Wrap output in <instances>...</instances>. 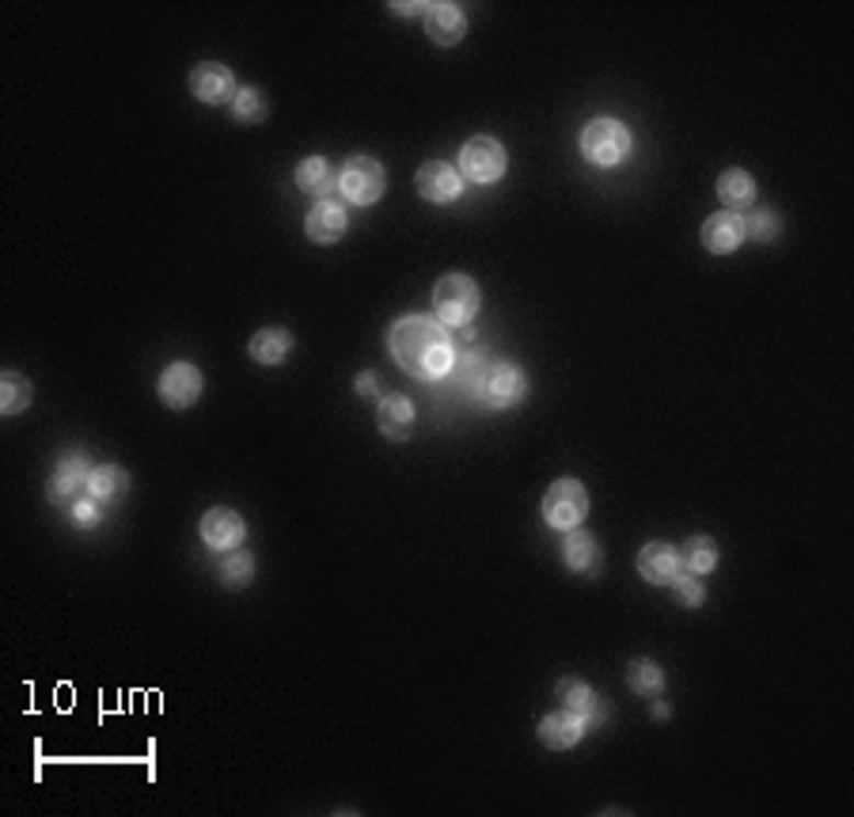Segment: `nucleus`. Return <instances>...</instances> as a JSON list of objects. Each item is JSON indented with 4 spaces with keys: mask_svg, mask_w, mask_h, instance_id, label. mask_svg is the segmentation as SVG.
<instances>
[{
    "mask_svg": "<svg viewBox=\"0 0 854 817\" xmlns=\"http://www.w3.org/2000/svg\"><path fill=\"white\" fill-rule=\"evenodd\" d=\"M387 350L395 366L411 373L414 381H445L456 366V346L449 327L437 316H403L387 332Z\"/></svg>",
    "mask_w": 854,
    "mask_h": 817,
    "instance_id": "obj_1",
    "label": "nucleus"
},
{
    "mask_svg": "<svg viewBox=\"0 0 854 817\" xmlns=\"http://www.w3.org/2000/svg\"><path fill=\"white\" fill-rule=\"evenodd\" d=\"M452 369L460 373L463 388H468L479 403H486L491 411H509L528 395L525 369H517L513 361L486 358V354H479V350H468V354H460V361H456Z\"/></svg>",
    "mask_w": 854,
    "mask_h": 817,
    "instance_id": "obj_2",
    "label": "nucleus"
},
{
    "mask_svg": "<svg viewBox=\"0 0 854 817\" xmlns=\"http://www.w3.org/2000/svg\"><path fill=\"white\" fill-rule=\"evenodd\" d=\"M479 304H483V296H479V286L468 275H445L434 289V312L445 327H468L475 320Z\"/></svg>",
    "mask_w": 854,
    "mask_h": 817,
    "instance_id": "obj_3",
    "label": "nucleus"
},
{
    "mask_svg": "<svg viewBox=\"0 0 854 817\" xmlns=\"http://www.w3.org/2000/svg\"><path fill=\"white\" fill-rule=\"evenodd\" d=\"M630 153V130L619 119H593L582 130V156L593 168H616Z\"/></svg>",
    "mask_w": 854,
    "mask_h": 817,
    "instance_id": "obj_4",
    "label": "nucleus"
},
{
    "mask_svg": "<svg viewBox=\"0 0 854 817\" xmlns=\"http://www.w3.org/2000/svg\"><path fill=\"white\" fill-rule=\"evenodd\" d=\"M505 164H509V156H505V145L497 137L479 134L460 148V179H468V183H497L505 176Z\"/></svg>",
    "mask_w": 854,
    "mask_h": 817,
    "instance_id": "obj_5",
    "label": "nucleus"
},
{
    "mask_svg": "<svg viewBox=\"0 0 854 817\" xmlns=\"http://www.w3.org/2000/svg\"><path fill=\"white\" fill-rule=\"evenodd\" d=\"M588 514V491L577 480H559L547 486L543 494V522L551 529L566 533V529H577Z\"/></svg>",
    "mask_w": 854,
    "mask_h": 817,
    "instance_id": "obj_6",
    "label": "nucleus"
},
{
    "mask_svg": "<svg viewBox=\"0 0 854 817\" xmlns=\"http://www.w3.org/2000/svg\"><path fill=\"white\" fill-rule=\"evenodd\" d=\"M384 187H387V176L380 168V160L372 156H350L338 171V191L350 198L353 205H372L384 198Z\"/></svg>",
    "mask_w": 854,
    "mask_h": 817,
    "instance_id": "obj_7",
    "label": "nucleus"
},
{
    "mask_svg": "<svg viewBox=\"0 0 854 817\" xmlns=\"http://www.w3.org/2000/svg\"><path fill=\"white\" fill-rule=\"evenodd\" d=\"M88 480H91V465H88L85 452H65V457L57 460L49 483H46V499L54 502V506L77 502V494L88 491Z\"/></svg>",
    "mask_w": 854,
    "mask_h": 817,
    "instance_id": "obj_8",
    "label": "nucleus"
},
{
    "mask_svg": "<svg viewBox=\"0 0 854 817\" xmlns=\"http://www.w3.org/2000/svg\"><path fill=\"white\" fill-rule=\"evenodd\" d=\"M202 369L190 366V361H176L160 373V400L168 403L171 411H187L198 403L202 395Z\"/></svg>",
    "mask_w": 854,
    "mask_h": 817,
    "instance_id": "obj_9",
    "label": "nucleus"
},
{
    "mask_svg": "<svg viewBox=\"0 0 854 817\" xmlns=\"http://www.w3.org/2000/svg\"><path fill=\"white\" fill-rule=\"evenodd\" d=\"M414 183H418V194L426 198V202H434V205H449L463 191L460 171H456L452 164H445V160H426L418 168V176H414Z\"/></svg>",
    "mask_w": 854,
    "mask_h": 817,
    "instance_id": "obj_10",
    "label": "nucleus"
},
{
    "mask_svg": "<svg viewBox=\"0 0 854 817\" xmlns=\"http://www.w3.org/2000/svg\"><path fill=\"white\" fill-rule=\"evenodd\" d=\"M744 244V213L737 210H718L703 221V247L715 255H729Z\"/></svg>",
    "mask_w": 854,
    "mask_h": 817,
    "instance_id": "obj_11",
    "label": "nucleus"
},
{
    "mask_svg": "<svg viewBox=\"0 0 854 817\" xmlns=\"http://www.w3.org/2000/svg\"><path fill=\"white\" fill-rule=\"evenodd\" d=\"M190 92L202 103H225V99H236V77H232L228 65L202 61L190 72Z\"/></svg>",
    "mask_w": 854,
    "mask_h": 817,
    "instance_id": "obj_12",
    "label": "nucleus"
},
{
    "mask_svg": "<svg viewBox=\"0 0 854 817\" xmlns=\"http://www.w3.org/2000/svg\"><path fill=\"white\" fill-rule=\"evenodd\" d=\"M244 536H247V525H244V517H239L236 510L217 506V510H210V514L202 517V540H205V548H213V551H232V548H239V544H244Z\"/></svg>",
    "mask_w": 854,
    "mask_h": 817,
    "instance_id": "obj_13",
    "label": "nucleus"
},
{
    "mask_svg": "<svg viewBox=\"0 0 854 817\" xmlns=\"http://www.w3.org/2000/svg\"><path fill=\"white\" fill-rule=\"evenodd\" d=\"M559 700L566 704V712L582 715L585 730H593V726H600L604 719H608V704H604L600 696H596L593 689H588L585 681H574V676H562L559 681Z\"/></svg>",
    "mask_w": 854,
    "mask_h": 817,
    "instance_id": "obj_14",
    "label": "nucleus"
},
{
    "mask_svg": "<svg viewBox=\"0 0 854 817\" xmlns=\"http://www.w3.org/2000/svg\"><path fill=\"white\" fill-rule=\"evenodd\" d=\"M679 571H684V567H679V548H673V544L653 540V544H645V548L638 551V574H642L645 582L673 585Z\"/></svg>",
    "mask_w": 854,
    "mask_h": 817,
    "instance_id": "obj_15",
    "label": "nucleus"
},
{
    "mask_svg": "<svg viewBox=\"0 0 854 817\" xmlns=\"http://www.w3.org/2000/svg\"><path fill=\"white\" fill-rule=\"evenodd\" d=\"M346 225H350V217H346L342 205L330 202V198L315 202L308 210V217H304V233H308V240H315V244H338L346 236Z\"/></svg>",
    "mask_w": 854,
    "mask_h": 817,
    "instance_id": "obj_16",
    "label": "nucleus"
},
{
    "mask_svg": "<svg viewBox=\"0 0 854 817\" xmlns=\"http://www.w3.org/2000/svg\"><path fill=\"white\" fill-rule=\"evenodd\" d=\"M426 35L434 38L437 46H456L463 35H468V15H463V8L449 4V0L426 4Z\"/></svg>",
    "mask_w": 854,
    "mask_h": 817,
    "instance_id": "obj_17",
    "label": "nucleus"
},
{
    "mask_svg": "<svg viewBox=\"0 0 854 817\" xmlns=\"http://www.w3.org/2000/svg\"><path fill=\"white\" fill-rule=\"evenodd\" d=\"M377 426H380V434L392 437V441H406V437L414 434V403L400 392L384 395L377 407Z\"/></svg>",
    "mask_w": 854,
    "mask_h": 817,
    "instance_id": "obj_18",
    "label": "nucleus"
},
{
    "mask_svg": "<svg viewBox=\"0 0 854 817\" xmlns=\"http://www.w3.org/2000/svg\"><path fill=\"white\" fill-rule=\"evenodd\" d=\"M582 734H585V723L574 712H551L540 719V741L547 749H559V753L562 749H574L582 741Z\"/></svg>",
    "mask_w": 854,
    "mask_h": 817,
    "instance_id": "obj_19",
    "label": "nucleus"
},
{
    "mask_svg": "<svg viewBox=\"0 0 854 817\" xmlns=\"http://www.w3.org/2000/svg\"><path fill=\"white\" fill-rule=\"evenodd\" d=\"M247 354H251L259 366H281V361L293 354V335H289L285 327H262V332L251 335Z\"/></svg>",
    "mask_w": 854,
    "mask_h": 817,
    "instance_id": "obj_20",
    "label": "nucleus"
},
{
    "mask_svg": "<svg viewBox=\"0 0 854 817\" xmlns=\"http://www.w3.org/2000/svg\"><path fill=\"white\" fill-rule=\"evenodd\" d=\"M296 187L323 202L327 194L338 191V171L330 168V160H323V156H308V160L296 164Z\"/></svg>",
    "mask_w": 854,
    "mask_h": 817,
    "instance_id": "obj_21",
    "label": "nucleus"
},
{
    "mask_svg": "<svg viewBox=\"0 0 854 817\" xmlns=\"http://www.w3.org/2000/svg\"><path fill=\"white\" fill-rule=\"evenodd\" d=\"M718 198L726 210H749L752 202H756V179L749 176L744 168H726L718 176Z\"/></svg>",
    "mask_w": 854,
    "mask_h": 817,
    "instance_id": "obj_22",
    "label": "nucleus"
},
{
    "mask_svg": "<svg viewBox=\"0 0 854 817\" xmlns=\"http://www.w3.org/2000/svg\"><path fill=\"white\" fill-rule=\"evenodd\" d=\"M562 563H566L574 574L596 571V563H600V544L593 540V533L566 529V540H562Z\"/></svg>",
    "mask_w": 854,
    "mask_h": 817,
    "instance_id": "obj_23",
    "label": "nucleus"
},
{
    "mask_svg": "<svg viewBox=\"0 0 854 817\" xmlns=\"http://www.w3.org/2000/svg\"><path fill=\"white\" fill-rule=\"evenodd\" d=\"M679 567H684L687 574H710L718 567V544L710 540V536H687L684 544H679Z\"/></svg>",
    "mask_w": 854,
    "mask_h": 817,
    "instance_id": "obj_24",
    "label": "nucleus"
},
{
    "mask_svg": "<svg viewBox=\"0 0 854 817\" xmlns=\"http://www.w3.org/2000/svg\"><path fill=\"white\" fill-rule=\"evenodd\" d=\"M126 491H130L126 468H119V465H99V468H91L88 494H91L95 502H114V499H122Z\"/></svg>",
    "mask_w": 854,
    "mask_h": 817,
    "instance_id": "obj_25",
    "label": "nucleus"
},
{
    "mask_svg": "<svg viewBox=\"0 0 854 817\" xmlns=\"http://www.w3.org/2000/svg\"><path fill=\"white\" fill-rule=\"evenodd\" d=\"M627 684L638 692V696H661V689H665V670H661L658 662H650V658H638V662H630V670H627Z\"/></svg>",
    "mask_w": 854,
    "mask_h": 817,
    "instance_id": "obj_26",
    "label": "nucleus"
},
{
    "mask_svg": "<svg viewBox=\"0 0 854 817\" xmlns=\"http://www.w3.org/2000/svg\"><path fill=\"white\" fill-rule=\"evenodd\" d=\"M778 233H783V217H778L771 205H760V210H752L749 217H744V240L771 244V240H778Z\"/></svg>",
    "mask_w": 854,
    "mask_h": 817,
    "instance_id": "obj_27",
    "label": "nucleus"
},
{
    "mask_svg": "<svg viewBox=\"0 0 854 817\" xmlns=\"http://www.w3.org/2000/svg\"><path fill=\"white\" fill-rule=\"evenodd\" d=\"M31 384H27V377H20V373H4L0 377V411L4 415H20L23 407L31 403Z\"/></svg>",
    "mask_w": 854,
    "mask_h": 817,
    "instance_id": "obj_28",
    "label": "nucleus"
},
{
    "mask_svg": "<svg viewBox=\"0 0 854 817\" xmlns=\"http://www.w3.org/2000/svg\"><path fill=\"white\" fill-rule=\"evenodd\" d=\"M232 114H236L239 122H247V126H255V122H262L270 114L267 96H262L259 88H239L236 99H232Z\"/></svg>",
    "mask_w": 854,
    "mask_h": 817,
    "instance_id": "obj_29",
    "label": "nucleus"
},
{
    "mask_svg": "<svg viewBox=\"0 0 854 817\" xmlns=\"http://www.w3.org/2000/svg\"><path fill=\"white\" fill-rule=\"evenodd\" d=\"M255 578V559L247 556V551H232V556L221 563V582L228 585V590H239V585H247Z\"/></svg>",
    "mask_w": 854,
    "mask_h": 817,
    "instance_id": "obj_30",
    "label": "nucleus"
},
{
    "mask_svg": "<svg viewBox=\"0 0 854 817\" xmlns=\"http://www.w3.org/2000/svg\"><path fill=\"white\" fill-rule=\"evenodd\" d=\"M673 593H676V601H679V605H684V608H699L703 601H707V590H703L699 574H687V571H679V574H676Z\"/></svg>",
    "mask_w": 854,
    "mask_h": 817,
    "instance_id": "obj_31",
    "label": "nucleus"
},
{
    "mask_svg": "<svg viewBox=\"0 0 854 817\" xmlns=\"http://www.w3.org/2000/svg\"><path fill=\"white\" fill-rule=\"evenodd\" d=\"M72 522L80 525V529H88V525H95L99 522V506H95V499H77L72 502Z\"/></svg>",
    "mask_w": 854,
    "mask_h": 817,
    "instance_id": "obj_32",
    "label": "nucleus"
},
{
    "mask_svg": "<svg viewBox=\"0 0 854 817\" xmlns=\"http://www.w3.org/2000/svg\"><path fill=\"white\" fill-rule=\"evenodd\" d=\"M377 392H380L377 373H361V377H358V395H377Z\"/></svg>",
    "mask_w": 854,
    "mask_h": 817,
    "instance_id": "obj_33",
    "label": "nucleus"
},
{
    "mask_svg": "<svg viewBox=\"0 0 854 817\" xmlns=\"http://www.w3.org/2000/svg\"><path fill=\"white\" fill-rule=\"evenodd\" d=\"M653 719L665 723V719H668V707H665V704H653Z\"/></svg>",
    "mask_w": 854,
    "mask_h": 817,
    "instance_id": "obj_34",
    "label": "nucleus"
}]
</instances>
